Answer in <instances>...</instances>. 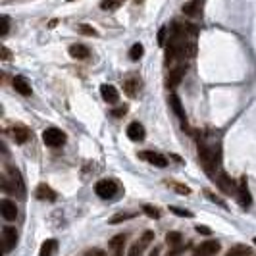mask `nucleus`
I'll use <instances>...</instances> for the list:
<instances>
[{
	"label": "nucleus",
	"mask_w": 256,
	"mask_h": 256,
	"mask_svg": "<svg viewBox=\"0 0 256 256\" xmlns=\"http://www.w3.org/2000/svg\"><path fill=\"white\" fill-rule=\"evenodd\" d=\"M166 45H168L166 49L168 62L193 56L197 52V27L189 23H175L170 33V41Z\"/></svg>",
	"instance_id": "1"
},
{
	"label": "nucleus",
	"mask_w": 256,
	"mask_h": 256,
	"mask_svg": "<svg viewBox=\"0 0 256 256\" xmlns=\"http://www.w3.org/2000/svg\"><path fill=\"white\" fill-rule=\"evenodd\" d=\"M199 158H201V164H203L206 173L208 175H214V171L218 170V162H220L218 149L212 147V145H201L199 147Z\"/></svg>",
	"instance_id": "2"
},
{
	"label": "nucleus",
	"mask_w": 256,
	"mask_h": 256,
	"mask_svg": "<svg viewBox=\"0 0 256 256\" xmlns=\"http://www.w3.org/2000/svg\"><path fill=\"white\" fill-rule=\"evenodd\" d=\"M43 143H45L47 147H52V149L62 147V145L66 143V135H64V131H60L58 127H49V129L43 133Z\"/></svg>",
	"instance_id": "3"
},
{
	"label": "nucleus",
	"mask_w": 256,
	"mask_h": 256,
	"mask_svg": "<svg viewBox=\"0 0 256 256\" xmlns=\"http://www.w3.org/2000/svg\"><path fill=\"white\" fill-rule=\"evenodd\" d=\"M95 193H97L101 199H112V197L118 193V185H116V181H112V179H101V181L95 185Z\"/></svg>",
	"instance_id": "4"
},
{
	"label": "nucleus",
	"mask_w": 256,
	"mask_h": 256,
	"mask_svg": "<svg viewBox=\"0 0 256 256\" xmlns=\"http://www.w3.org/2000/svg\"><path fill=\"white\" fill-rule=\"evenodd\" d=\"M16 243H17V231H16V227L6 225L2 229V245H4V251L2 253H10L16 247Z\"/></svg>",
	"instance_id": "5"
},
{
	"label": "nucleus",
	"mask_w": 256,
	"mask_h": 256,
	"mask_svg": "<svg viewBox=\"0 0 256 256\" xmlns=\"http://www.w3.org/2000/svg\"><path fill=\"white\" fill-rule=\"evenodd\" d=\"M154 239V233L153 231H145L143 233V237L129 249V253H127V256H143V253H145V249L149 247V243Z\"/></svg>",
	"instance_id": "6"
},
{
	"label": "nucleus",
	"mask_w": 256,
	"mask_h": 256,
	"mask_svg": "<svg viewBox=\"0 0 256 256\" xmlns=\"http://www.w3.org/2000/svg\"><path fill=\"white\" fill-rule=\"evenodd\" d=\"M218 251H220V243L218 241H205V243H201L195 249L193 256H216Z\"/></svg>",
	"instance_id": "7"
},
{
	"label": "nucleus",
	"mask_w": 256,
	"mask_h": 256,
	"mask_svg": "<svg viewBox=\"0 0 256 256\" xmlns=\"http://www.w3.org/2000/svg\"><path fill=\"white\" fill-rule=\"evenodd\" d=\"M8 175H10V183L14 187V193H17L19 197L25 195V187H23V179H21V173L16 170V168H8Z\"/></svg>",
	"instance_id": "8"
},
{
	"label": "nucleus",
	"mask_w": 256,
	"mask_h": 256,
	"mask_svg": "<svg viewBox=\"0 0 256 256\" xmlns=\"http://www.w3.org/2000/svg\"><path fill=\"white\" fill-rule=\"evenodd\" d=\"M185 71H187V68L185 66H179V68H175L170 75H168V79H166V87L170 89V91H173L179 83H181V79H183V75H185Z\"/></svg>",
	"instance_id": "9"
},
{
	"label": "nucleus",
	"mask_w": 256,
	"mask_h": 256,
	"mask_svg": "<svg viewBox=\"0 0 256 256\" xmlns=\"http://www.w3.org/2000/svg\"><path fill=\"white\" fill-rule=\"evenodd\" d=\"M237 197H239V203L243 208H249L253 205V199H251V191L247 187V179H241L239 185H237Z\"/></svg>",
	"instance_id": "10"
},
{
	"label": "nucleus",
	"mask_w": 256,
	"mask_h": 256,
	"mask_svg": "<svg viewBox=\"0 0 256 256\" xmlns=\"http://www.w3.org/2000/svg\"><path fill=\"white\" fill-rule=\"evenodd\" d=\"M141 158H145L147 162H151L156 168H166L168 166V158L160 153H153V151H145L141 153Z\"/></svg>",
	"instance_id": "11"
},
{
	"label": "nucleus",
	"mask_w": 256,
	"mask_h": 256,
	"mask_svg": "<svg viewBox=\"0 0 256 256\" xmlns=\"http://www.w3.org/2000/svg\"><path fill=\"white\" fill-rule=\"evenodd\" d=\"M12 85H14V89L19 93V95H23V97H29L33 91H31V85H29V81L23 77V75H16L14 77V81H12Z\"/></svg>",
	"instance_id": "12"
},
{
	"label": "nucleus",
	"mask_w": 256,
	"mask_h": 256,
	"mask_svg": "<svg viewBox=\"0 0 256 256\" xmlns=\"http://www.w3.org/2000/svg\"><path fill=\"white\" fill-rule=\"evenodd\" d=\"M123 91H125V95L127 97H137V93L141 91V79L139 77H127L125 81H123Z\"/></svg>",
	"instance_id": "13"
},
{
	"label": "nucleus",
	"mask_w": 256,
	"mask_h": 256,
	"mask_svg": "<svg viewBox=\"0 0 256 256\" xmlns=\"http://www.w3.org/2000/svg\"><path fill=\"white\" fill-rule=\"evenodd\" d=\"M0 212H2V218L6 220V222H14L16 218H17V208L16 205L12 203V201H2V205H0Z\"/></svg>",
	"instance_id": "14"
},
{
	"label": "nucleus",
	"mask_w": 256,
	"mask_h": 256,
	"mask_svg": "<svg viewBox=\"0 0 256 256\" xmlns=\"http://www.w3.org/2000/svg\"><path fill=\"white\" fill-rule=\"evenodd\" d=\"M170 106H171V110L175 112V116L183 121V125L187 123V114H185V110H183V104H181V101H179V97L175 95V93H171L170 95Z\"/></svg>",
	"instance_id": "15"
},
{
	"label": "nucleus",
	"mask_w": 256,
	"mask_h": 256,
	"mask_svg": "<svg viewBox=\"0 0 256 256\" xmlns=\"http://www.w3.org/2000/svg\"><path fill=\"white\" fill-rule=\"evenodd\" d=\"M29 137H31V133H29L27 127H23V125H16V127H12V139H14L17 145L27 143Z\"/></svg>",
	"instance_id": "16"
},
{
	"label": "nucleus",
	"mask_w": 256,
	"mask_h": 256,
	"mask_svg": "<svg viewBox=\"0 0 256 256\" xmlns=\"http://www.w3.org/2000/svg\"><path fill=\"white\" fill-rule=\"evenodd\" d=\"M127 137H129L131 141H143V139H145V127H143L139 121L129 123V127H127Z\"/></svg>",
	"instance_id": "17"
},
{
	"label": "nucleus",
	"mask_w": 256,
	"mask_h": 256,
	"mask_svg": "<svg viewBox=\"0 0 256 256\" xmlns=\"http://www.w3.org/2000/svg\"><path fill=\"white\" fill-rule=\"evenodd\" d=\"M35 197H37L39 201H49V203L56 201V193L52 191L47 183H41V185L37 187V191H35Z\"/></svg>",
	"instance_id": "18"
},
{
	"label": "nucleus",
	"mask_w": 256,
	"mask_h": 256,
	"mask_svg": "<svg viewBox=\"0 0 256 256\" xmlns=\"http://www.w3.org/2000/svg\"><path fill=\"white\" fill-rule=\"evenodd\" d=\"M101 95H102V99L108 104H116L119 101V93H118V89L112 87V85H102V87H101Z\"/></svg>",
	"instance_id": "19"
},
{
	"label": "nucleus",
	"mask_w": 256,
	"mask_h": 256,
	"mask_svg": "<svg viewBox=\"0 0 256 256\" xmlns=\"http://www.w3.org/2000/svg\"><path fill=\"white\" fill-rule=\"evenodd\" d=\"M218 187H220L225 195H231V193H235V189H237L235 183H233L225 173H220V175H218Z\"/></svg>",
	"instance_id": "20"
},
{
	"label": "nucleus",
	"mask_w": 256,
	"mask_h": 256,
	"mask_svg": "<svg viewBox=\"0 0 256 256\" xmlns=\"http://www.w3.org/2000/svg\"><path fill=\"white\" fill-rule=\"evenodd\" d=\"M68 52H69V56H71V58H75V60H87V58H89V54H91L89 49H87L85 45H71Z\"/></svg>",
	"instance_id": "21"
},
{
	"label": "nucleus",
	"mask_w": 256,
	"mask_h": 256,
	"mask_svg": "<svg viewBox=\"0 0 256 256\" xmlns=\"http://www.w3.org/2000/svg\"><path fill=\"white\" fill-rule=\"evenodd\" d=\"M58 251V241L56 239H47L43 245H41V251L39 256H54Z\"/></svg>",
	"instance_id": "22"
},
{
	"label": "nucleus",
	"mask_w": 256,
	"mask_h": 256,
	"mask_svg": "<svg viewBox=\"0 0 256 256\" xmlns=\"http://www.w3.org/2000/svg\"><path fill=\"white\" fill-rule=\"evenodd\" d=\"M108 245H110V249H112L116 255H119V251H121V249H123V245H125V235L121 233V235H116V237H112Z\"/></svg>",
	"instance_id": "23"
},
{
	"label": "nucleus",
	"mask_w": 256,
	"mask_h": 256,
	"mask_svg": "<svg viewBox=\"0 0 256 256\" xmlns=\"http://www.w3.org/2000/svg\"><path fill=\"white\" fill-rule=\"evenodd\" d=\"M183 14H187V16H197V14H201V0H193V2L183 4Z\"/></svg>",
	"instance_id": "24"
},
{
	"label": "nucleus",
	"mask_w": 256,
	"mask_h": 256,
	"mask_svg": "<svg viewBox=\"0 0 256 256\" xmlns=\"http://www.w3.org/2000/svg\"><path fill=\"white\" fill-rule=\"evenodd\" d=\"M249 255H251V249L247 245H237V247H233L225 256H249Z\"/></svg>",
	"instance_id": "25"
},
{
	"label": "nucleus",
	"mask_w": 256,
	"mask_h": 256,
	"mask_svg": "<svg viewBox=\"0 0 256 256\" xmlns=\"http://www.w3.org/2000/svg\"><path fill=\"white\" fill-rule=\"evenodd\" d=\"M166 243H168L170 247H179V245H181V233H177V231L168 233V235H166Z\"/></svg>",
	"instance_id": "26"
},
{
	"label": "nucleus",
	"mask_w": 256,
	"mask_h": 256,
	"mask_svg": "<svg viewBox=\"0 0 256 256\" xmlns=\"http://www.w3.org/2000/svg\"><path fill=\"white\" fill-rule=\"evenodd\" d=\"M145 54V49H143V45L141 43H135L133 47H131V51H129V58L133 60V62H137L141 56Z\"/></svg>",
	"instance_id": "27"
},
{
	"label": "nucleus",
	"mask_w": 256,
	"mask_h": 256,
	"mask_svg": "<svg viewBox=\"0 0 256 256\" xmlns=\"http://www.w3.org/2000/svg\"><path fill=\"white\" fill-rule=\"evenodd\" d=\"M121 4H123V0H102L101 2V8L102 10H118Z\"/></svg>",
	"instance_id": "28"
},
{
	"label": "nucleus",
	"mask_w": 256,
	"mask_h": 256,
	"mask_svg": "<svg viewBox=\"0 0 256 256\" xmlns=\"http://www.w3.org/2000/svg\"><path fill=\"white\" fill-rule=\"evenodd\" d=\"M143 212H145L149 218H153V220H158V218H160V210H158V208H154V206H151V205L143 206Z\"/></svg>",
	"instance_id": "29"
},
{
	"label": "nucleus",
	"mask_w": 256,
	"mask_h": 256,
	"mask_svg": "<svg viewBox=\"0 0 256 256\" xmlns=\"http://www.w3.org/2000/svg\"><path fill=\"white\" fill-rule=\"evenodd\" d=\"M8 31H10V19H8V16H2L0 17V35L6 37Z\"/></svg>",
	"instance_id": "30"
},
{
	"label": "nucleus",
	"mask_w": 256,
	"mask_h": 256,
	"mask_svg": "<svg viewBox=\"0 0 256 256\" xmlns=\"http://www.w3.org/2000/svg\"><path fill=\"white\" fill-rule=\"evenodd\" d=\"M170 212H173V214H177L181 218H191L193 216L189 210H183V208H177V206H170Z\"/></svg>",
	"instance_id": "31"
},
{
	"label": "nucleus",
	"mask_w": 256,
	"mask_h": 256,
	"mask_svg": "<svg viewBox=\"0 0 256 256\" xmlns=\"http://www.w3.org/2000/svg\"><path fill=\"white\" fill-rule=\"evenodd\" d=\"M79 31H81L83 35H89V37H97V35H99V33L95 31V27H91V25H81Z\"/></svg>",
	"instance_id": "32"
},
{
	"label": "nucleus",
	"mask_w": 256,
	"mask_h": 256,
	"mask_svg": "<svg viewBox=\"0 0 256 256\" xmlns=\"http://www.w3.org/2000/svg\"><path fill=\"white\" fill-rule=\"evenodd\" d=\"M135 214H119V216H114L112 220H110V223H119V222H125V220H129V218H133Z\"/></svg>",
	"instance_id": "33"
},
{
	"label": "nucleus",
	"mask_w": 256,
	"mask_h": 256,
	"mask_svg": "<svg viewBox=\"0 0 256 256\" xmlns=\"http://www.w3.org/2000/svg\"><path fill=\"white\" fill-rule=\"evenodd\" d=\"M166 35H168V27H160V33H158V45L160 47L166 45Z\"/></svg>",
	"instance_id": "34"
},
{
	"label": "nucleus",
	"mask_w": 256,
	"mask_h": 256,
	"mask_svg": "<svg viewBox=\"0 0 256 256\" xmlns=\"http://www.w3.org/2000/svg\"><path fill=\"white\" fill-rule=\"evenodd\" d=\"M181 251H183V245H179V247H171V251L168 253V256H179L181 255Z\"/></svg>",
	"instance_id": "35"
},
{
	"label": "nucleus",
	"mask_w": 256,
	"mask_h": 256,
	"mask_svg": "<svg viewBox=\"0 0 256 256\" xmlns=\"http://www.w3.org/2000/svg\"><path fill=\"white\" fill-rule=\"evenodd\" d=\"M173 187H175L177 193H181V195H189V187H183V185H173Z\"/></svg>",
	"instance_id": "36"
},
{
	"label": "nucleus",
	"mask_w": 256,
	"mask_h": 256,
	"mask_svg": "<svg viewBox=\"0 0 256 256\" xmlns=\"http://www.w3.org/2000/svg\"><path fill=\"white\" fill-rule=\"evenodd\" d=\"M0 52H2V60H10V58H12V54H10V51H8L6 47H2Z\"/></svg>",
	"instance_id": "37"
},
{
	"label": "nucleus",
	"mask_w": 256,
	"mask_h": 256,
	"mask_svg": "<svg viewBox=\"0 0 256 256\" xmlns=\"http://www.w3.org/2000/svg\"><path fill=\"white\" fill-rule=\"evenodd\" d=\"M85 256H106V255H104L102 251H99V249H93V251H89Z\"/></svg>",
	"instance_id": "38"
},
{
	"label": "nucleus",
	"mask_w": 256,
	"mask_h": 256,
	"mask_svg": "<svg viewBox=\"0 0 256 256\" xmlns=\"http://www.w3.org/2000/svg\"><path fill=\"white\" fill-rule=\"evenodd\" d=\"M125 112H127V108H125V106H121V108H118V110H114L112 114H114V116H123Z\"/></svg>",
	"instance_id": "39"
},
{
	"label": "nucleus",
	"mask_w": 256,
	"mask_h": 256,
	"mask_svg": "<svg viewBox=\"0 0 256 256\" xmlns=\"http://www.w3.org/2000/svg\"><path fill=\"white\" fill-rule=\"evenodd\" d=\"M197 231H199V233H205V235H210V229H208L206 225H197Z\"/></svg>",
	"instance_id": "40"
},
{
	"label": "nucleus",
	"mask_w": 256,
	"mask_h": 256,
	"mask_svg": "<svg viewBox=\"0 0 256 256\" xmlns=\"http://www.w3.org/2000/svg\"><path fill=\"white\" fill-rule=\"evenodd\" d=\"M151 256H160V249H158V247H154L153 251H151Z\"/></svg>",
	"instance_id": "41"
},
{
	"label": "nucleus",
	"mask_w": 256,
	"mask_h": 256,
	"mask_svg": "<svg viewBox=\"0 0 256 256\" xmlns=\"http://www.w3.org/2000/svg\"><path fill=\"white\" fill-rule=\"evenodd\" d=\"M135 2H137V4H141V2H145V0H135Z\"/></svg>",
	"instance_id": "42"
},
{
	"label": "nucleus",
	"mask_w": 256,
	"mask_h": 256,
	"mask_svg": "<svg viewBox=\"0 0 256 256\" xmlns=\"http://www.w3.org/2000/svg\"><path fill=\"white\" fill-rule=\"evenodd\" d=\"M255 245H256V237H255Z\"/></svg>",
	"instance_id": "43"
},
{
	"label": "nucleus",
	"mask_w": 256,
	"mask_h": 256,
	"mask_svg": "<svg viewBox=\"0 0 256 256\" xmlns=\"http://www.w3.org/2000/svg\"><path fill=\"white\" fill-rule=\"evenodd\" d=\"M69 2H73V0H69Z\"/></svg>",
	"instance_id": "44"
},
{
	"label": "nucleus",
	"mask_w": 256,
	"mask_h": 256,
	"mask_svg": "<svg viewBox=\"0 0 256 256\" xmlns=\"http://www.w3.org/2000/svg\"><path fill=\"white\" fill-rule=\"evenodd\" d=\"M116 256H119V255H116Z\"/></svg>",
	"instance_id": "45"
}]
</instances>
